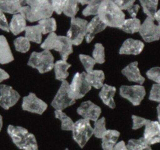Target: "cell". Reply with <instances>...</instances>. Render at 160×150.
<instances>
[{"mask_svg":"<svg viewBox=\"0 0 160 150\" xmlns=\"http://www.w3.org/2000/svg\"><path fill=\"white\" fill-rule=\"evenodd\" d=\"M138 65V62L137 61L131 62L122 70V73L128 78V81L136 82L139 84V85H142L145 81V79L141 74Z\"/></svg>","mask_w":160,"mask_h":150,"instance_id":"obj_17","label":"cell"},{"mask_svg":"<svg viewBox=\"0 0 160 150\" xmlns=\"http://www.w3.org/2000/svg\"><path fill=\"white\" fill-rule=\"evenodd\" d=\"M86 73H76L69 85V95L70 98L76 101L83 98L92 88V86L86 81Z\"/></svg>","mask_w":160,"mask_h":150,"instance_id":"obj_6","label":"cell"},{"mask_svg":"<svg viewBox=\"0 0 160 150\" xmlns=\"http://www.w3.org/2000/svg\"><path fill=\"white\" fill-rule=\"evenodd\" d=\"M106 25L102 21L98 16H95L88 23L86 29L85 39L87 43H90L93 40L95 34L101 32L106 28Z\"/></svg>","mask_w":160,"mask_h":150,"instance_id":"obj_18","label":"cell"},{"mask_svg":"<svg viewBox=\"0 0 160 150\" xmlns=\"http://www.w3.org/2000/svg\"><path fill=\"white\" fill-rule=\"evenodd\" d=\"M102 1H95V0H92L87 5L85 9L83 10V15L88 17L90 15H97L98 16V8H99L100 4Z\"/></svg>","mask_w":160,"mask_h":150,"instance_id":"obj_37","label":"cell"},{"mask_svg":"<svg viewBox=\"0 0 160 150\" xmlns=\"http://www.w3.org/2000/svg\"><path fill=\"white\" fill-rule=\"evenodd\" d=\"M120 132L116 130H106L102 138V147L103 150H112L117 145L120 137Z\"/></svg>","mask_w":160,"mask_h":150,"instance_id":"obj_20","label":"cell"},{"mask_svg":"<svg viewBox=\"0 0 160 150\" xmlns=\"http://www.w3.org/2000/svg\"><path fill=\"white\" fill-rule=\"evenodd\" d=\"M69 85L70 84L66 80L62 81L60 88L51 103L52 106L56 110L62 111L76 102V101L70 98L69 95Z\"/></svg>","mask_w":160,"mask_h":150,"instance_id":"obj_9","label":"cell"},{"mask_svg":"<svg viewBox=\"0 0 160 150\" xmlns=\"http://www.w3.org/2000/svg\"><path fill=\"white\" fill-rule=\"evenodd\" d=\"M72 131L73 140L81 148H84L93 134V128L91 126L90 121L85 119H81L75 122Z\"/></svg>","mask_w":160,"mask_h":150,"instance_id":"obj_7","label":"cell"},{"mask_svg":"<svg viewBox=\"0 0 160 150\" xmlns=\"http://www.w3.org/2000/svg\"><path fill=\"white\" fill-rule=\"evenodd\" d=\"M9 73H8L6 71H5L4 70H2V68H0V83H1L2 81H5V80L9 79Z\"/></svg>","mask_w":160,"mask_h":150,"instance_id":"obj_45","label":"cell"},{"mask_svg":"<svg viewBox=\"0 0 160 150\" xmlns=\"http://www.w3.org/2000/svg\"><path fill=\"white\" fill-rule=\"evenodd\" d=\"M26 28V19L22 14L17 13L12 16L10 23L9 24V31H11L14 35H17V34H20L22 31H25Z\"/></svg>","mask_w":160,"mask_h":150,"instance_id":"obj_22","label":"cell"},{"mask_svg":"<svg viewBox=\"0 0 160 150\" xmlns=\"http://www.w3.org/2000/svg\"><path fill=\"white\" fill-rule=\"evenodd\" d=\"M98 17L107 27L120 28L125 20V14L113 1H102Z\"/></svg>","mask_w":160,"mask_h":150,"instance_id":"obj_2","label":"cell"},{"mask_svg":"<svg viewBox=\"0 0 160 150\" xmlns=\"http://www.w3.org/2000/svg\"><path fill=\"white\" fill-rule=\"evenodd\" d=\"M141 25V20L138 18H131L127 19L124 20L122 26L119 29L125 31L126 33H130V34H134L136 32H139Z\"/></svg>","mask_w":160,"mask_h":150,"instance_id":"obj_28","label":"cell"},{"mask_svg":"<svg viewBox=\"0 0 160 150\" xmlns=\"http://www.w3.org/2000/svg\"><path fill=\"white\" fill-rule=\"evenodd\" d=\"M116 92H117V88L114 86L105 84H103L101 92H99V97L102 100V102L112 109L116 107L115 102L113 99Z\"/></svg>","mask_w":160,"mask_h":150,"instance_id":"obj_19","label":"cell"},{"mask_svg":"<svg viewBox=\"0 0 160 150\" xmlns=\"http://www.w3.org/2000/svg\"><path fill=\"white\" fill-rule=\"evenodd\" d=\"M95 126L93 128V134L98 138H102L106 131V118L102 117L101 119H98V120L95 122Z\"/></svg>","mask_w":160,"mask_h":150,"instance_id":"obj_35","label":"cell"},{"mask_svg":"<svg viewBox=\"0 0 160 150\" xmlns=\"http://www.w3.org/2000/svg\"><path fill=\"white\" fill-rule=\"evenodd\" d=\"M157 115H158V122L160 124V104L157 106Z\"/></svg>","mask_w":160,"mask_h":150,"instance_id":"obj_47","label":"cell"},{"mask_svg":"<svg viewBox=\"0 0 160 150\" xmlns=\"http://www.w3.org/2000/svg\"><path fill=\"white\" fill-rule=\"evenodd\" d=\"M128 150H152L151 145H148L143 138L138 139H130L127 145Z\"/></svg>","mask_w":160,"mask_h":150,"instance_id":"obj_30","label":"cell"},{"mask_svg":"<svg viewBox=\"0 0 160 150\" xmlns=\"http://www.w3.org/2000/svg\"><path fill=\"white\" fill-rule=\"evenodd\" d=\"M20 95L11 86L6 84L0 85V106L4 109H9L20 99Z\"/></svg>","mask_w":160,"mask_h":150,"instance_id":"obj_12","label":"cell"},{"mask_svg":"<svg viewBox=\"0 0 160 150\" xmlns=\"http://www.w3.org/2000/svg\"><path fill=\"white\" fill-rule=\"evenodd\" d=\"M112 150H128L127 148V145L123 141H120V142L117 143V145L113 147Z\"/></svg>","mask_w":160,"mask_h":150,"instance_id":"obj_44","label":"cell"},{"mask_svg":"<svg viewBox=\"0 0 160 150\" xmlns=\"http://www.w3.org/2000/svg\"><path fill=\"white\" fill-rule=\"evenodd\" d=\"M38 24L42 27V34H51V33L54 32L57 28L56 20L52 17L40 20L38 21Z\"/></svg>","mask_w":160,"mask_h":150,"instance_id":"obj_32","label":"cell"},{"mask_svg":"<svg viewBox=\"0 0 160 150\" xmlns=\"http://www.w3.org/2000/svg\"><path fill=\"white\" fill-rule=\"evenodd\" d=\"M88 22L84 19L73 17L70 21V28L67 31V37L72 45H79L83 42L86 34Z\"/></svg>","mask_w":160,"mask_h":150,"instance_id":"obj_8","label":"cell"},{"mask_svg":"<svg viewBox=\"0 0 160 150\" xmlns=\"http://www.w3.org/2000/svg\"><path fill=\"white\" fill-rule=\"evenodd\" d=\"M143 138L149 145L160 142V124L158 121L149 120L145 125Z\"/></svg>","mask_w":160,"mask_h":150,"instance_id":"obj_15","label":"cell"},{"mask_svg":"<svg viewBox=\"0 0 160 150\" xmlns=\"http://www.w3.org/2000/svg\"><path fill=\"white\" fill-rule=\"evenodd\" d=\"M41 48L44 50L50 51L51 49H54L59 52L62 60L64 61H67L68 56L73 52V45L67 36H59L55 32L48 34L41 45Z\"/></svg>","mask_w":160,"mask_h":150,"instance_id":"obj_4","label":"cell"},{"mask_svg":"<svg viewBox=\"0 0 160 150\" xmlns=\"http://www.w3.org/2000/svg\"><path fill=\"white\" fill-rule=\"evenodd\" d=\"M79 10V6H78V1L74 0H66L65 6L63 8V12L66 16L69 17H75L77 12Z\"/></svg>","mask_w":160,"mask_h":150,"instance_id":"obj_33","label":"cell"},{"mask_svg":"<svg viewBox=\"0 0 160 150\" xmlns=\"http://www.w3.org/2000/svg\"><path fill=\"white\" fill-rule=\"evenodd\" d=\"M149 100L156 102L160 104V84H154L150 91Z\"/></svg>","mask_w":160,"mask_h":150,"instance_id":"obj_41","label":"cell"},{"mask_svg":"<svg viewBox=\"0 0 160 150\" xmlns=\"http://www.w3.org/2000/svg\"><path fill=\"white\" fill-rule=\"evenodd\" d=\"M2 128V117L0 115V131H1Z\"/></svg>","mask_w":160,"mask_h":150,"instance_id":"obj_49","label":"cell"},{"mask_svg":"<svg viewBox=\"0 0 160 150\" xmlns=\"http://www.w3.org/2000/svg\"><path fill=\"white\" fill-rule=\"evenodd\" d=\"M66 0H60V1H56V0H53L51 1L52 7L53 12H56L57 14H61L63 11L64 6H65Z\"/></svg>","mask_w":160,"mask_h":150,"instance_id":"obj_42","label":"cell"},{"mask_svg":"<svg viewBox=\"0 0 160 150\" xmlns=\"http://www.w3.org/2000/svg\"><path fill=\"white\" fill-rule=\"evenodd\" d=\"M154 20H156L158 22V27L159 28V31H160V9L157 10V12H156L154 16Z\"/></svg>","mask_w":160,"mask_h":150,"instance_id":"obj_46","label":"cell"},{"mask_svg":"<svg viewBox=\"0 0 160 150\" xmlns=\"http://www.w3.org/2000/svg\"><path fill=\"white\" fill-rule=\"evenodd\" d=\"M79 58L81 62H82L83 66H84V69H85L87 73H90L91 71L93 70L94 66H95V64L96 63V62H95V59H94L93 58L88 56V55H84V54H80Z\"/></svg>","mask_w":160,"mask_h":150,"instance_id":"obj_38","label":"cell"},{"mask_svg":"<svg viewBox=\"0 0 160 150\" xmlns=\"http://www.w3.org/2000/svg\"><path fill=\"white\" fill-rule=\"evenodd\" d=\"M113 2L122 11L127 10L132 18H136L140 6L138 4H134L135 2L134 0H122V1L117 0Z\"/></svg>","mask_w":160,"mask_h":150,"instance_id":"obj_27","label":"cell"},{"mask_svg":"<svg viewBox=\"0 0 160 150\" xmlns=\"http://www.w3.org/2000/svg\"><path fill=\"white\" fill-rule=\"evenodd\" d=\"M154 21V19L147 17L143 23L141 25L139 33L145 42H152L160 39L159 28Z\"/></svg>","mask_w":160,"mask_h":150,"instance_id":"obj_11","label":"cell"},{"mask_svg":"<svg viewBox=\"0 0 160 150\" xmlns=\"http://www.w3.org/2000/svg\"><path fill=\"white\" fill-rule=\"evenodd\" d=\"M25 1H0V10L4 13L15 14L20 13Z\"/></svg>","mask_w":160,"mask_h":150,"instance_id":"obj_24","label":"cell"},{"mask_svg":"<svg viewBox=\"0 0 160 150\" xmlns=\"http://www.w3.org/2000/svg\"><path fill=\"white\" fill-rule=\"evenodd\" d=\"M55 116H56V118L59 119L61 121V123H62L61 129L63 130V131H72L74 123L70 117H68L62 111L59 110L55 111Z\"/></svg>","mask_w":160,"mask_h":150,"instance_id":"obj_31","label":"cell"},{"mask_svg":"<svg viewBox=\"0 0 160 150\" xmlns=\"http://www.w3.org/2000/svg\"><path fill=\"white\" fill-rule=\"evenodd\" d=\"M92 56L96 63L102 64L105 62V48L101 43H96L92 52Z\"/></svg>","mask_w":160,"mask_h":150,"instance_id":"obj_34","label":"cell"},{"mask_svg":"<svg viewBox=\"0 0 160 150\" xmlns=\"http://www.w3.org/2000/svg\"><path fill=\"white\" fill-rule=\"evenodd\" d=\"M42 29L39 24L34 26H28L25 29V38L29 42H35L37 44L42 43Z\"/></svg>","mask_w":160,"mask_h":150,"instance_id":"obj_25","label":"cell"},{"mask_svg":"<svg viewBox=\"0 0 160 150\" xmlns=\"http://www.w3.org/2000/svg\"><path fill=\"white\" fill-rule=\"evenodd\" d=\"M71 67L70 63L64 60H58L54 63L55 75H56V79L59 81H65L69 76L68 69Z\"/></svg>","mask_w":160,"mask_h":150,"instance_id":"obj_26","label":"cell"},{"mask_svg":"<svg viewBox=\"0 0 160 150\" xmlns=\"http://www.w3.org/2000/svg\"><path fill=\"white\" fill-rule=\"evenodd\" d=\"M146 75L148 79L155 81L156 84H160V67H152L146 72Z\"/></svg>","mask_w":160,"mask_h":150,"instance_id":"obj_39","label":"cell"},{"mask_svg":"<svg viewBox=\"0 0 160 150\" xmlns=\"http://www.w3.org/2000/svg\"><path fill=\"white\" fill-rule=\"evenodd\" d=\"M14 45H15L16 50L20 52L25 53L28 52L31 48L30 42L25 37H19L14 40Z\"/></svg>","mask_w":160,"mask_h":150,"instance_id":"obj_36","label":"cell"},{"mask_svg":"<svg viewBox=\"0 0 160 150\" xmlns=\"http://www.w3.org/2000/svg\"><path fill=\"white\" fill-rule=\"evenodd\" d=\"M120 94L123 98L129 100L134 106H139L146 95V91L142 85H123L120 88Z\"/></svg>","mask_w":160,"mask_h":150,"instance_id":"obj_10","label":"cell"},{"mask_svg":"<svg viewBox=\"0 0 160 150\" xmlns=\"http://www.w3.org/2000/svg\"><path fill=\"white\" fill-rule=\"evenodd\" d=\"M20 13L29 22H35L50 18L53 13V9L51 1L28 0L25 1Z\"/></svg>","mask_w":160,"mask_h":150,"instance_id":"obj_1","label":"cell"},{"mask_svg":"<svg viewBox=\"0 0 160 150\" xmlns=\"http://www.w3.org/2000/svg\"><path fill=\"white\" fill-rule=\"evenodd\" d=\"M65 150H69V149H68V148H66V149H65Z\"/></svg>","mask_w":160,"mask_h":150,"instance_id":"obj_50","label":"cell"},{"mask_svg":"<svg viewBox=\"0 0 160 150\" xmlns=\"http://www.w3.org/2000/svg\"><path fill=\"white\" fill-rule=\"evenodd\" d=\"M48 105L38 98L34 93L31 92L28 96L23 98L22 109L30 112H34L37 114H42L46 110Z\"/></svg>","mask_w":160,"mask_h":150,"instance_id":"obj_13","label":"cell"},{"mask_svg":"<svg viewBox=\"0 0 160 150\" xmlns=\"http://www.w3.org/2000/svg\"><path fill=\"white\" fill-rule=\"evenodd\" d=\"M78 4H81V5H88V4L89 2H90V1H78Z\"/></svg>","mask_w":160,"mask_h":150,"instance_id":"obj_48","label":"cell"},{"mask_svg":"<svg viewBox=\"0 0 160 150\" xmlns=\"http://www.w3.org/2000/svg\"><path fill=\"white\" fill-rule=\"evenodd\" d=\"M7 132L16 146L22 150H38L35 136L28 132L26 128L9 125Z\"/></svg>","mask_w":160,"mask_h":150,"instance_id":"obj_3","label":"cell"},{"mask_svg":"<svg viewBox=\"0 0 160 150\" xmlns=\"http://www.w3.org/2000/svg\"><path fill=\"white\" fill-rule=\"evenodd\" d=\"M77 112L85 120L95 122L98 120V117L101 115L102 109L92 102L86 101L81 103L77 109Z\"/></svg>","mask_w":160,"mask_h":150,"instance_id":"obj_14","label":"cell"},{"mask_svg":"<svg viewBox=\"0 0 160 150\" xmlns=\"http://www.w3.org/2000/svg\"><path fill=\"white\" fill-rule=\"evenodd\" d=\"M145 44L139 40L128 38L125 41L120 48L121 55H139L144 49Z\"/></svg>","mask_w":160,"mask_h":150,"instance_id":"obj_16","label":"cell"},{"mask_svg":"<svg viewBox=\"0 0 160 150\" xmlns=\"http://www.w3.org/2000/svg\"><path fill=\"white\" fill-rule=\"evenodd\" d=\"M54 63V57L51 52L43 50L41 52H33L30 56L28 65L37 69L40 73H44L52 70Z\"/></svg>","mask_w":160,"mask_h":150,"instance_id":"obj_5","label":"cell"},{"mask_svg":"<svg viewBox=\"0 0 160 150\" xmlns=\"http://www.w3.org/2000/svg\"><path fill=\"white\" fill-rule=\"evenodd\" d=\"M132 119H133V126H132L133 130H138L139 129V128H142L143 126H145L146 123L150 120H148V119L143 118V117H138V116H136V115H132Z\"/></svg>","mask_w":160,"mask_h":150,"instance_id":"obj_40","label":"cell"},{"mask_svg":"<svg viewBox=\"0 0 160 150\" xmlns=\"http://www.w3.org/2000/svg\"><path fill=\"white\" fill-rule=\"evenodd\" d=\"M85 78L88 83L96 89L101 88L104 84L105 74L102 70H93L90 73H86Z\"/></svg>","mask_w":160,"mask_h":150,"instance_id":"obj_23","label":"cell"},{"mask_svg":"<svg viewBox=\"0 0 160 150\" xmlns=\"http://www.w3.org/2000/svg\"><path fill=\"white\" fill-rule=\"evenodd\" d=\"M0 29L6 31V32H9V23H8L7 19L1 10H0Z\"/></svg>","mask_w":160,"mask_h":150,"instance_id":"obj_43","label":"cell"},{"mask_svg":"<svg viewBox=\"0 0 160 150\" xmlns=\"http://www.w3.org/2000/svg\"><path fill=\"white\" fill-rule=\"evenodd\" d=\"M13 60V55L7 39L4 35H0V64H7Z\"/></svg>","mask_w":160,"mask_h":150,"instance_id":"obj_21","label":"cell"},{"mask_svg":"<svg viewBox=\"0 0 160 150\" xmlns=\"http://www.w3.org/2000/svg\"><path fill=\"white\" fill-rule=\"evenodd\" d=\"M143 11L148 17L154 19V16L157 12V7L159 5V1L157 0H141Z\"/></svg>","mask_w":160,"mask_h":150,"instance_id":"obj_29","label":"cell"}]
</instances>
